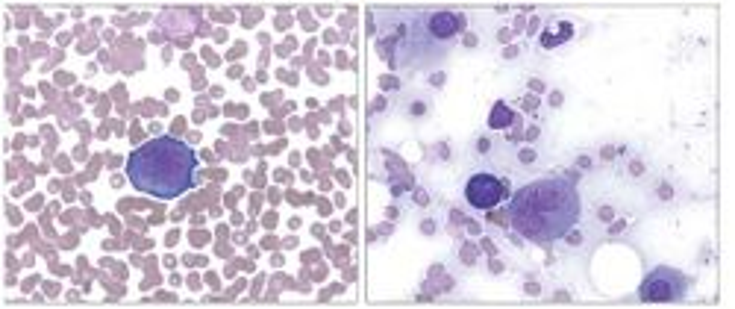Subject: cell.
<instances>
[{
    "instance_id": "6da1fadb",
    "label": "cell",
    "mask_w": 735,
    "mask_h": 309,
    "mask_svg": "<svg viewBox=\"0 0 735 309\" xmlns=\"http://www.w3.org/2000/svg\"><path fill=\"white\" fill-rule=\"evenodd\" d=\"M580 192L571 180L562 177H544V180H533L524 189L515 192L512 204H509V218L512 227L530 239V242H556L562 236H568L577 221H580Z\"/></svg>"
},
{
    "instance_id": "7a4b0ae2",
    "label": "cell",
    "mask_w": 735,
    "mask_h": 309,
    "mask_svg": "<svg viewBox=\"0 0 735 309\" xmlns=\"http://www.w3.org/2000/svg\"><path fill=\"white\" fill-rule=\"evenodd\" d=\"M127 177L139 192L159 201H174L195 186L197 156L180 139H150L130 154Z\"/></svg>"
},
{
    "instance_id": "3957f363",
    "label": "cell",
    "mask_w": 735,
    "mask_h": 309,
    "mask_svg": "<svg viewBox=\"0 0 735 309\" xmlns=\"http://www.w3.org/2000/svg\"><path fill=\"white\" fill-rule=\"evenodd\" d=\"M683 292H686V277L680 271H674V268H665V265L662 268H653L647 274V280L641 283V289H638L641 301H647V304L680 301Z\"/></svg>"
},
{
    "instance_id": "277c9868",
    "label": "cell",
    "mask_w": 735,
    "mask_h": 309,
    "mask_svg": "<svg viewBox=\"0 0 735 309\" xmlns=\"http://www.w3.org/2000/svg\"><path fill=\"white\" fill-rule=\"evenodd\" d=\"M506 198V183L494 174H474L465 186V201L474 209H494Z\"/></svg>"
},
{
    "instance_id": "5b68a950",
    "label": "cell",
    "mask_w": 735,
    "mask_h": 309,
    "mask_svg": "<svg viewBox=\"0 0 735 309\" xmlns=\"http://www.w3.org/2000/svg\"><path fill=\"white\" fill-rule=\"evenodd\" d=\"M462 24L465 21L456 12H436V15H430V33L436 39H453L462 30Z\"/></svg>"
},
{
    "instance_id": "8992f818",
    "label": "cell",
    "mask_w": 735,
    "mask_h": 309,
    "mask_svg": "<svg viewBox=\"0 0 735 309\" xmlns=\"http://www.w3.org/2000/svg\"><path fill=\"white\" fill-rule=\"evenodd\" d=\"M512 121H515V112H512L506 103H497V106L491 109V115H489L491 130H503V127H509Z\"/></svg>"
}]
</instances>
